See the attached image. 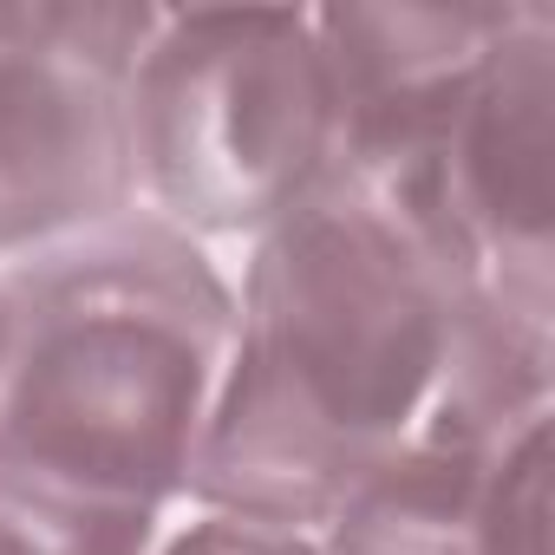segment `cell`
I'll list each match as a JSON object with an SVG mask.
<instances>
[{"instance_id":"6da1fadb","label":"cell","mask_w":555,"mask_h":555,"mask_svg":"<svg viewBox=\"0 0 555 555\" xmlns=\"http://www.w3.org/2000/svg\"><path fill=\"white\" fill-rule=\"evenodd\" d=\"M464 301V268L412 216L314 183L248 235L190 503L314 535L438 412Z\"/></svg>"},{"instance_id":"7a4b0ae2","label":"cell","mask_w":555,"mask_h":555,"mask_svg":"<svg viewBox=\"0 0 555 555\" xmlns=\"http://www.w3.org/2000/svg\"><path fill=\"white\" fill-rule=\"evenodd\" d=\"M229 340L235 282L209 242L151 209L8 261L0 477L190 509Z\"/></svg>"},{"instance_id":"3957f363","label":"cell","mask_w":555,"mask_h":555,"mask_svg":"<svg viewBox=\"0 0 555 555\" xmlns=\"http://www.w3.org/2000/svg\"><path fill=\"white\" fill-rule=\"evenodd\" d=\"M125 112L138 209L196 242L261 235L334 170L314 8H157Z\"/></svg>"},{"instance_id":"277c9868","label":"cell","mask_w":555,"mask_h":555,"mask_svg":"<svg viewBox=\"0 0 555 555\" xmlns=\"http://www.w3.org/2000/svg\"><path fill=\"white\" fill-rule=\"evenodd\" d=\"M157 8H0V268L138 209L125 79Z\"/></svg>"},{"instance_id":"5b68a950","label":"cell","mask_w":555,"mask_h":555,"mask_svg":"<svg viewBox=\"0 0 555 555\" xmlns=\"http://www.w3.org/2000/svg\"><path fill=\"white\" fill-rule=\"evenodd\" d=\"M431 222L464 282L555 327V14L516 8L477 79L464 86L438 183Z\"/></svg>"},{"instance_id":"8992f818","label":"cell","mask_w":555,"mask_h":555,"mask_svg":"<svg viewBox=\"0 0 555 555\" xmlns=\"http://www.w3.org/2000/svg\"><path fill=\"white\" fill-rule=\"evenodd\" d=\"M509 14L516 8H314V34L334 79L327 177L379 196L438 242V151L464 86L477 79Z\"/></svg>"},{"instance_id":"52a82bcc","label":"cell","mask_w":555,"mask_h":555,"mask_svg":"<svg viewBox=\"0 0 555 555\" xmlns=\"http://www.w3.org/2000/svg\"><path fill=\"white\" fill-rule=\"evenodd\" d=\"M509 425L522 418H477L464 405H438L314 529L321 555H470L483 464Z\"/></svg>"},{"instance_id":"ba28073f","label":"cell","mask_w":555,"mask_h":555,"mask_svg":"<svg viewBox=\"0 0 555 555\" xmlns=\"http://www.w3.org/2000/svg\"><path fill=\"white\" fill-rule=\"evenodd\" d=\"M170 516L0 477V555H151Z\"/></svg>"},{"instance_id":"9c48e42d","label":"cell","mask_w":555,"mask_h":555,"mask_svg":"<svg viewBox=\"0 0 555 555\" xmlns=\"http://www.w3.org/2000/svg\"><path fill=\"white\" fill-rule=\"evenodd\" d=\"M548 425L555 412H535L490 444L470 555H555L548 548Z\"/></svg>"},{"instance_id":"30bf717a","label":"cell","mask_w":555,"mask_h":555,"mask_svg":"<svg viewBox=\"0 0 555 555\" xmlns=\"http://www.w3.org/2000/svg\"><path fill=\"white\" fill-rule=\"evenodd\" d=\"M151 555H321V542L301 529H274V522H248V516H222V509L190 503L164 522Z\"/></svg>"},{"instance_id":"8fae6325","label":"cell","mask_w":555,"mask_h":555,"mask_svg":"<svg viewBox=\"0 0 555 555\" xmlns=\"http://www.w3.org/2000/svg\"><path fill=\"white\" fill-rule=\"evenodd\" d=\"M0 379H8V268H0Z\"/></svg>"}]
</instances>
